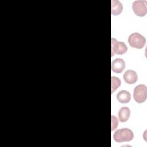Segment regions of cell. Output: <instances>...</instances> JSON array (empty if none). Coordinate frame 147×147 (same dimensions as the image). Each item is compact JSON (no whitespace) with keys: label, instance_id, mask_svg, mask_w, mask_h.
<instances>
[{"label":"cell","instance_id":"cell-1","mask_svg":"<svg viewBox=\"0 0 147 147\" xmlns=\"http://www.w3.org/2000/svg\"><path fill=\"white\" fill-rule=\"evenodd\" d=\"M133 133L128 128H122L115 131L113 135L114 140L117 142H128L133 139Z\"/></svg>","mask_w":147,"mask_h":147},{"label":"cell","instance_id":"cell-2","mask_svg":"<svg viewBox=\"0 0 147 147\" xmlns=\"http://www.w3.org/2000/svg\"><path fill=\"white\" fill-rule=\"evenodd\" d=\"M128 42L133 48L141 49L146 44V39L141 34L138 33H133L129 36Z\"/></svg>","mask_w":147,"mask_h":147},{"label":"cell","instance_id":"cell-3","mask_svg":"<svg viewBox=\"0 0 147 147\" xmlns=\"http://www.w3.org/2000/svg\"><path fill=\"white\" fill-rule=\"evenodd\" d=\"M133 98L137 103L144 102L147 98V87L144 84L137 85L134 89Z\"/></svg>","mask_w":147,"mask_h":147},{"label":"cell","instance_id":"cell-4","mask_svg":"<svg viewBox=\"0 0 147 147\" xmlns=\"http://www.w3.org/2000/svg\"><path fill=\"white\" fill-rule=\"evenodd\" d=\"M127 47L126 45L123 42L118 41L114 38H111V55L113 56L114 54L122 55L126 52Z\"/></svg>","mask_w":147,"mask_h":147},{"label":"cell","instance_id":"cell-5","mask_svg":"<svg viewBox=\"0 0 147 147\" xmlns=\"http://www.w3.org/2000/svg\"><path fill=\"white\" fill-rule=\"evenodd\" d=\"M147 2L144 0L135 1L133 3L132 8L134 14L139 17H143L147 13Z\"/></svg>","mask_w":147,"mask_h":147},{"label":"cell","instance_id":"cell-6","mask_svg":"<svg viewBox=\"0 0 147 147\" xmlns=\"http://www.w3.org/2000/svg\"><path fill=\"white\" fill-rule=\"evenodd\" d=\"M111 67L113 72L117 74H119L125 69V63L122 59L117 58L112 61Z\"/></svg>","mask_w":147,"mask_h":147},{"label":"cell","instance_id":"cell-7","mask_svg":"<svg viewBox=\"0 0 147 147\" xmlns=\"http://www.w3.org/2000/svg\"><path fill=\"white\" fill-rule=\"evenodd\" d=\"M125 82L130 84L135 83L137 80V73L133 70H127L123 76Z\"/></svg>","mask_w":147,"mask_h":147},{"label":"cell","instance_id":"cell-8","mask_svg":"<svg viewBox=\"0 0 147 147\" xmlns=\"http://www.w3.org/2000/svg\"><path fill=\"white\" fill-rule=\"evenodd\" d=\"M130 110L127 107H121L118 113V116L119 121L121 122H126L130 118Z\"/></svg>","mask_w":147,"mask_h":147},{"label":"cell","instance_id":"cell-9","mask_svg":"<svg viewBox=\"0 0 147 147\" xmlns=\"http://www.w3.org/2000/svg\"><path fill=\"white\" fill-rule=\"evenodd\" d=\"M117 99L121 103H127L130 101L131 95L126 90H122L117 95Z\"/></svg>","mask_w":147,"mask_h":147},{"label":"cell","instance_id":"cell-10","mask_svg":"<svg viewBox=\"0 0 147 147\" xmlns=\"http://www.w3.org/2000/svg\"><path fill=\"white\" fill-rule=\"evenodd\" d=\"M111 5V13L113 15H119L121 13L123 6L121 2L117 0H112Z\"/></svg>","mask_w":147,"mask_h":147},{"label":"cell","instance_id":"cell-11","mask_svg":"<svg viewBox=\"0 0 147 147\" xmlns=\"http://www.w3.org/2000/svg\"><path fill=\"white\" fill-rule=\"evenodd\" d=\"M121 82L120 79L115 76H111V92L113 94L120 86Z\"/></svg>","mask_w":147,"mask_h":147},{"label":"cell","instance_id":"cell-12","mask_svg":"<svg viewBox=\"0 0 147 147\" xmlns=\"http://www.w3.org/2000/svg\"><path fill=\"white\" fill-rule=\"evenodd\" d=\"M111 131H113L117 127L118 125V121L117 118L114 115H111Z\"/></svg>","mask_w":147,"mask_h":147}]
</instances>
